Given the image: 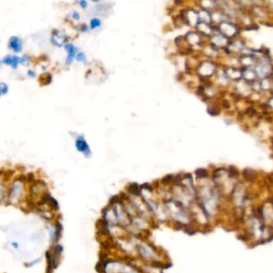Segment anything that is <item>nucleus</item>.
<instances>
[{
  "instance_id": "f257e3e1",
  "label": "nucleus",
  "mask_w": 273,
  "mask_h": 273,
  "mask_svg": "<svg viewBox=\"0 0 273 273\" xmlns=\"http://www.w3.org/2000/svg\"><path fill=\"white\" fill-rule=\"evenodd\" d=\"M24 192V181L22 179H16L13 182L9 192V199L11 202H18L22 198Z\"/></svg>"
},
{
  "instance_id": "6e6552de",
  "label": "nucleus",
  "mask_w": 273,
  "mask_h": 273,
  "mask_svg": "<svg viewBox=\"0 0 273 273\" xmlns=\"http://www.w3.org/2000/svg\"><path fill=\"white\" fill-rule=\"evenodd\" d=\"M44 76H45V77L41 76V84H43L44 85H48V84H51V80H52V75L51 74H44Z\"/></svg>"
},
{
  "instance_id": "dca6fc26",
  "label": "nucleus",
  "mask_w": 273,
  "mask_h": 273,
  "mask_svg": "<svg viewBox=\"0 0 273 273\" xmlns=\"http://www.w3.org/2000/svg\"><path fill=\"white\" fill-rule=\"evenodd\" d=\"M2 62L4 63V64H6V65H11V62H12V55H6L4 58L3 59V61Z\"/></svg>"
},
{
  "instance_id": "0eeeda50",
  "label": "nucleus",
  "mask_w": 273,
  "mask_h": 273,
  "mask_svg": "<svg viewBox=\"0 0 273 273\" xmlns=\"http://www.w3.org/2000/svg\"><path fill=\"white\" fill-rule=\"evenodd\" d=\"M243 175L246 180L250 181L254 179V177L255 176V172L251 169H244V171H243Z\"/></svg>"
},
{
  "instance_id": "393cba45",
  "label": "nucleus",
  "mask_w": 273,
  "mask_h": 273,
  "mask_svg": "<svg viewBox=\"0 0 273 273\" xmlns=\"http://www.w3.org/2000/svg\"><path fill=\"white\" fill-rule=\"evenodd\" d=\"M0 64H1V61H0Z\"/></svg>"
},
{
  "instance_id": "f3484780",
  "label": "nucleus",
  "mask_w": 273,
  "mask_h": 273,
  "mask_svg": "<svg viewBox=\"0 0 273 273\" xmlns=\"http://www.w3.org/2000/svg\"><path fill=\"white\" fill-rule=\"evenodd\" d=\"M29 62H30V57L28 55H24L21 57V63L23 64L24 66L29 65Z\"/></svg>"
},
{
  "instance_id": "6ab92c4d",
  "label": "nucleus",
  "mask_w": 273,
  "mask_h": 273,
  "mask_svg": "<svg viewBox=\"0 0 273 273\" xmlns=\"http://www.w3.org/2000/svg\"><path fill=\"white\" fill-rule=\"evenodd\" d=\"M172 179V175H168L167 176H165L164 179H163V181L164 182V183H168V182H170Z\"/></svg>"
},
{
  "instance_id": "2eb2a0df",
  "label": "nucleus",
  "mask_w": 273,
  "mask_h": 273,
  "mask_svg": "<svg viewBox=\"0 0 273 273\" xmlns=\"http://www.w3.org/2000/svg\"><path fill=\"white\" fill-rule=\"evenodd\" d=\"M228 174H229L230 177H233V178H236V177L239 175V172L236 170V168H234L232 166H231L228 169Z\"/></svg>"
},
{
  "instance_id": "ddd939ff",
  "label": "nucleus",
  "mask_w": 273,
  "mask_h": 273,
  "mask_svg": "<svg viewBox=\"0 0 273 273\" xmlns=\"http://www.w3.org/2000/svg\"><path fill=\"white\" fill-rule=\"evenodd\" d=\"M75 59L79 62H86V61H87V57L84 52H78L75 55Z\"/></svg>"
},
{
  "instance_id": "4468645a",
  "label": "nucleus",
  "mask_w": 273,
  "mask_h": 273,
  "mask_svg": "<svg viewBox=\"0 0 273 273\" xmlns=\"http://www.w3.org/2000/svg\"><path fill=\"white\" fill-rule=\"evenodd\" d=\"M90 25L91 27L92 28V29H95V28L99 27V26L101 25V21L99 19H97V18H94V19L91 20Z\"/></svg>"
},
{
  "instance_id": "423d86ee",
  "label": "nucleus",
  "mask_w": 273,
  "mask_h": 273,
  "mask_svg": "<svg viewBox=\"0 0 273 273\" xmlns=\"http://www.w3.org/2000/svg\"><path fill=\"white\" fill-rule=\"evenodd\" d=\"M128 190L132 195H135V196H139L140 194V191H141V189H140V186L135 183H131L129 185V187H128Z\"/></svg>"
},
{
  "instance_id": "20e7f679",
  "label": "nucleus",
  "mask_w": 273,
  "mask_h": 273,
  "mask_svg": "<svg viewBox=\"0 0 273 273\" xmlns=\"http://www.w3.org/2000/svg\"><path fill=\"white\" fill-rule=\"evenodd\" d=\"M22 41L18 36H11L10 38L9 43H8V48L12 50L14 52L19 53L22 51Z\"/></svg>"
},
{
  "instance_id": "9d476101",
  "label": "nucleus",
  "mask_w": 273,
  "mask_h": 273,
  "mask_svg": "<svg viewBox=\"0 0 273 273\" xmlns=\"http://www.w3.org/2000/svg\"><path fill=\"white\" fill-rule=\"evenodd\" d=\"M6 187H5V185L3 183V180L0 179V202L6 197Z\"/></svg>"
},
{
  "instance_id": "39448f33",
  "label": "nucleus",
  "mask_w": 273,
  "mask_h": 273,
  "mask_svg": "<svg viewBox=\"0 0 273 273\" xmlns=\"http://www.w3.org/2000/svg\"><path fill=\"white\" fill-rule=\"evenodd\" d=\"M64 48L67 52V56L66 59V64L67 66L71 65L73 62V60L75 58V55L77 54V47H74V44H66L64 45Z\"/></svg>"
},
{
  "instance_id": "4be33fe9",
  "label": "nucleus",
  "mask_w": 273,
  "mask_h": 273,
  "mask_svg": "<svg viewBox=\"0 0 273 273\" xmlns=\"http://www.w3.org/2000/svg\"><path fill=\"white\" fill-rule=\"evenodd\" d=\"M27 74L28 76H30V77H34L35 75H36V73L33 71H31V70H29L27 72Z\"/></svg>"
},
{
  "instance_id": "5701e85b",
  "label": "nucleus",
  "mask_w": 273,
  "mask_h": 273,
  "mask_svg": "<svg viewBox=\"0 0 273 273\" xmlns=\"http://www.w3.org/2000/svg\"><path fill=\"white\" fill-rule=\"evenodd\" d=\"M81 31H88V27L87 24H83L81 26Z\"/></svg>"
},
{
  "instance_id": "f03ea898",
  "label": "nucleus",
  "mask_w": 273,
  "mask_h": 273,
  "mask_svg": "<svg viewBox=\"0 0 273 273\" xmlns=\"http://www.w3.org/2000/svg\"><path fill=\"white\" fill-rule=\"evenodd\" d=\"M68 41V37L64 33H62V31L59 30H53L51 31V44H54L55 47H64V45L67 44V42Z\"/></svg>"
},
{
  "instance_id": "b1692460",
  "label": "nucleus",
  "mask_w": 273,
  "mask_h": 273,
  "mask_svg": "<svg viewBox=\"0 0 273 273\" xmlns=\"http://www.w3.org/2000/svg\"><path fill=\"white\" fill-rule=\"evenodd\" d=\"M1 95H1V93H0V96H1Z\"/></svg>"
},
{
  "instance_id": "a211bd4d",
  "label": "nucleus",
  "mask_w": 273,
  "mask_h": 273,
  "mask_svg": "<svg viewBox=\"0 0 273 273\" xmlns=\"http://www.w3.org/2000/svg\"><path fill=\"white\" fill-rule=\"evenodd\" d=\"M72 18L75 20H79V19H80V15H79V13L77 12V11H73L72 13Z\"/></svg>"
},
{
  "instance_id": "412c9836",
  "label": "nucleus",
  "mask_w": 273,
  "mask_h": 273,
  "mask_svg": "<svg viewBox=\"0 0 273 273\" xmlns=\"http://www.w3.org/2000/svg\"><path fill=\"white\" fill-rule=\"evenodd\" d=\"M79 3L80 4V6L82 8H86L87 6V1H85V0H81L79 2Z\"/></svg>"
},
{
  "instance_id": "9b49d317",
  "label": "nucleus",
  "mask_w": 273,
  "mask_h": 273,
  "mask_svg": "<svg viewBox=\"0 0 273 273\" xmlns=\"http://www.w3.org/2000/svg\"><path fill=\"white\" fill-rule=\"evenodd\" d=\"M196 175L197 178H205V177L208 176V171L206 169H203V168H199L197 169L196 171Z\"/></svg>"
},
{
  "instance_id": "aec40b11",
  "label": "nucleus",
  "mask_w": 273,
  "mask_h": 273,
  "mask_svg": "<svg viewBox=\"0 0 273 273\" xmlns=\"http://www.w3.org/2000/svg\"><path fill=\"white\" fill-rule=\"evenodd\" d=\"M141 187H142V188H145L146 190H148L150 192H152V187L150 186V184H148V183H144V184H143V185L141 186Z\"/></svg>"
},
{
  "instance_id": "f8f14e48",
  "label": "nucleus",
  "mask_w": 273,
  "mask_h": 273,
  "mask_svg": "<svg viewBox=\"0 0 273 273\" xmlns=\"http://www.w3.org/2000/svg\"><path fill=\"white\" fill-rule=\"evenodd\" d=\"M9 91V87L8 85L3 82H0V93L1 95H6L8 93Z\"/></svg>"
},
{
  "instance_id": "1a4fd4ad",
  "label": "nucleus",
  "mask_w": 273,
  "mask_h": 273,
  "mask_svg": "<svg viewBox=\"0 0 273 273\" xmlns=\"http://www.w3.org/2000/svg\"><path fill=\"white\" fill-rule=\"evenodd\" d=\"M21 62V57H19L18 55H12V62H11V67L13 69H16L19 67V64Z\"/></svg>"
},
{
  "instance_id": "7ed1b4c3",
  "label": "nucleus",
  "mask_w": 273,
  "mask_h": 273,
  "mask_svg": "<svg viewBox=\"0 0 273 273\" xmlns=\"http://www.w3.org/2000/svg\"><path fill=\"white\" fill-rule=\"evenodd\" d=\"M74 145H75V148L77 151L84 153L87 157L90 156V147H89V145L87 144V141L84 139V136H77V138L75 139Z\"/></svg>"
}]
</instances>
